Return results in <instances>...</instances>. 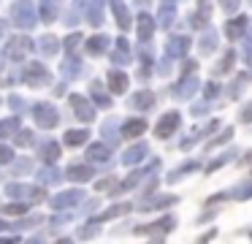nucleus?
Wrapping results in <instances>:
<instances>
[{
	"label": "nucleus",
	"mask_w": 252,
	"mask_h": 244,
	"mask_svg": "<svg viewBox=\"0 0 252 244\" xmlns=\"http://www.w3.org/2000/svg\"><path fill=\"white\" fill-rule=\"evenodd\" d=\"M38 179H41V182H44V184H57V182H60V179H63V174L57 171L55 166H46L44 171L38 174Z\"/></svg>",
	"instance_id": "31"
},
{
	"label": "nucleus",
	"mask_w": 252,
	"mask_h": 244,
	"mask_svg": "<svg viewBox=\"0 0 252 244\" xmlns=\"http://www.w3.org/2000/svg\"><path fill=\"white\" fill-rule=\"evenodd\" d=\"M195 90H198V79L195 76H185V79H179V84L174 87V98L185 101V98H190Z\"/></svg>",
	"instance_id": "10"
},
{
	"label": "nucleus",
	"mask_w": 252,
	"mask_h": 244,
	"mask_svg": "<svg viewBox=\"0 0 252 244\" xmlns=\"http://www.w3.org/2000/svg\"><path fill=\"white\" fill-rule=\"evenodd\" d=\"M25 81H28L30 87H44V84L52 81V76H49V70H46L41 63H30L28 68H25Z\"/></svg>",
	"instance_id": "4"
},
{
	"label": "nucleus",
	"mask_w": 252,
	"mask_h": 244,
	"mask_svg": "<svg viewBox=\"0 0 252 244\" xmlns=\"http://www.w3.org/2000/svg\"><path fill=\"white\" fill-rule=\"evenodd\" d=\"M217 95H220V87L214 84V81H209L206 84V98H217Z\"/></svg>",
	"instance_id": "51"
},
{
	"label": "nucleus",
	"mask_w": 252,
	"mask_h": 244,
	"mask_svg": "<svg viewBox=\"0 0 252 244\" xmlns=\"http://www.w3.org/2000/svg\"><path fill=\"white\" fill-rule=\"evenodd\" d=\"M28 209H30V204H11V206H6V214H25Z\"/></svg>",
	"instance_id": "42"
},
{
	"label": "nucleus",
	"mask_w": 252,
	"mask_h": 244,
	"mask_svg": "<svg viewBox=\"0 0 252 244\" xmlns=\"http://www.w3.org/2000/svg\"><path fill=\"white\" fill-rule=\"evenodd\" d=\"M228 195H233V198H252V179L250 182H239L236 187H230Z\"/></svg>",
	"instance_id": "32"
},
{
	"label": "nucleus",
	"mask_w": 252,
	"mask_h": 244,
	"mask_svg": "<svg viewBox=\"0 0 252 244\" xmlns=\"http://www.w3.org/2000/svg\"><path fill=\"white\" fill-rule=\"evenodd\" d=\"M30 168H33V166H30V160H28V157H22V160H17V168H14V171L25 174V171H30Z\"/></svg>",
	"instance_id": "48"
},
{
	"label": "nucleus",
	"mask_w": 252,
	"mask_h": 244,
	"mask_svg": "<svg viewBox=\"0 0 252 244\" xmlns=\"http://www.w3.org/2000/svg\"><path fill=\"white\" fill-rule=\"evenodd\" d=\"M111 60H114L117 65H127V63H130V43H127L125 38L117 41V52H111Z\"/></svg>",
	"instance_id": "19"
},
{
	"label": "nucleus",
	"mask_w": 252,
	"mask_h": 244,
	"mask_svg": "<svg viewBox=\"0 0 252 244\" xmlns=\"http://www.w3.org/2000/svg\"><path fill=\"white\" fill-rule=\"evenodd\" d=\"M230 136H233V130L228 128V130H225L222 136H217V139H214L212 144H209V149H212V146H217V144H225V141H230Z\"/></svg>",
	"instance_id": "45"
},
{
	"label": "nucleus",
	"mask_w": 252,
	"mask_h": 244,
	"mask_svg": "<svg viewBox=\"0 0 252 244\" xmlns=\"http://www.w3.org/2000/svg\"><path fill=\"white\" fill-rule=\"evenodd\" d=\"M6 195H14V198H33V201H41L44 198V190L41 187H28V184H6Z\"/></svg>",
	"instance_id": "7"
},
{
	"label": "nucleus",
	"mask_w": 252,
	"mask_h": 244,
	"mask_svg": "<svg viewBox=\"0 0 252 244\" xmlns=\"http://www.w3.org/2000/svg\"><path fill=\"white\" fill-rule=\"evenodd\" d=\"M198 168H201V166H198L195 160L185 163V166H176V168H174V174H171V176H168V182H176V179H179V176H185L187 171H198Z\"/></svg>",
	"instance_id": "34"
},
{
	"label": "nucleus",
	"mask_w": 252,
	"mask_h": 244,
	"mask_svg": "<svg viewBox=\"0 0 252 244\" xmlns=\"http://www.w3.org/2000/svg\"><path fill=\"white\" fill-rule=\"evenodd\" d=\"M11 160H14V149L6 144H0V166H3V163H11Z\"/></svg>",
	"instance_id": "41"
},
{
	"label": "nucleus",
	"mask_w": 252,
	"mask_h": 244,
	"mask_svg": "<svg viewBox=\"0 0 252 244\" xmlns=\"http://www.w3.org/2000/svg\"><path fill=\"white\" fill-rule=\"evenodd\" d=\"M109 157H111L109 144H100V141H98V144H93V146L87 149V160H90V163H106Z\"/></svg>",
	"instance_id": "16"
},
{
	"label": "nucleus",
	"mask_w": 252,
	"mask_h": 244,
	"mask_svg": "<svg viewBox=\"0 0 252 244\" xmlns=\"http://www.w3.org/2000/svg\"><path fill=\"white\" fill-rule=\"evenodd\" d=\"M198 46H201V54H209V52H214V46H217V35H214V33L209 30L206 35L201 38V43H198Z\"/></svg>",
	"instance_id": "36"
},
{
	"label": "nucleus",
	"mask_w": 252,
	"mask_h": 244,
	"mask_svg": "<svg viewBox=\"0 0 252 244\" xmlns=\"http://www.w3.org/2000/svg\"><path fill=\"white\" fill-rule=\"evenodd\" d=\"M8 103L14 106V111H25V101L19 95H11V98H8Z\"/></svg>",
	"instance_id": "47"
},
{
	"label": "nucleus",
	"mask_w": 252,
	"mask_h": 244,
	"mask_svg": "<svg viewBox=\"0 0 252 244\" xmlns=\"http://www.w3.org/2000/svg\"><path fill=\"white\" fill-rule=\"evenodd\" d=\"M11 19H14V25H19V27H33L35 25V11H33V5H30V0H19V3L14 5Z\"/></svg>",
	"instance_id": "3"
},
{
	"label": "nucleus",
	"mask_w": 252,
	"mask_h": 244,
	"mask_svg": "<svg viewBox=\"0 0 252 244\" xmlns=\"http://www.w3.org/2000/svg\"><path fill=\"white\" fill-rule=\"evenodd\" d=\"M147 144H141V141H138L136 146H130V149L125 152V155H122V163H125V166H133V163H141L144 157H147Z\"/></svg>",
	"instance_id": "14"
},
{
	"label": "nucleus",
	"mask_w": 252,
	"mask_h": 244,
	"mask_svg": "<svg viewBox=\"0 0 252 244\" xmlns=\"http://www.w3.org/2000/svg\"><path fill=\"white\" fill-rule=\"evenodd\" d=\"M6 228H8V225H6V222H3V220H0V231H6Z\"/></svg>",
	"instance_id": "57"
},
{
	"label": "nucleus",
	"mask_w": 252,
	"mask_h": 244,
	"mask_svg": "<svg viewBox=\"0 0 252 244\" xmlns=\"http://www.w3.org/2000/svg\"><path fill=\"white\" fill-rule=\"evenodd\" d=\"M33 117H35V122H38V128H55L60 114H57V108L52 106V103H35Z\"/></svg>",
	"instance_id": "2"
},
{
	"label": "nucleus",
	"mask_w": 252,
	"mask_h": 244,
	"mask_svg": "<svg viewBox=\"0 0 252 244\" xmlns=\"http://www.w3.org/2000/svg\"><path fill=\"white\" fill-rule=\"evenodd\" d=\"M57 244H73V242H71V239H60Z\"/></svg>",
	"instance_id": "56"
},
{
	"label": "nucleus",
	"mask_w": 252,
	"mask_h": 244,
	"mask_svg": "<svg viewBox=\"0 0 252 244\" xmlns=\"http://www.w3.org/2000/svg\"><path fill=\"white\" fill-rule=\"evenodd\" d=\"M103 136H106V141H109V146L111 144H120V133H117V122H114V119H109V122H106L103 125Z\"/></svg>",
	"instance_id": "33"
},
{
	"label": "nucleus",
	"mask_w": 252,
	"mask_h": 244,
	"mask_svg": "<svg viewBox=\"0 0 252 244\" xmlns=\"http://www.w3.org/2000/svg\"><path fill=\"white\" fill-rule=\"evenodd\" d=\"M228 160H233V152H228V155H222V157H217V160H212V163H209V166H206V174L217 171V168H220V166H225V163H228Z\"/></svg>",
	"instance_id": "39"
},
{
	"label": "nucleus",
	"mask_w": 252,
	"mask_h": 244,
	"mask_svg": "<svg viewBox=\"0 0 252 244\" xmlns=\"http://www.w3.org/2000/svg\"><path fill=\"white\" fill-rule=\"evenodd\" d=\"M84 201V190H65V193H60V195H55V198L49 201V206L52 209H68V206H76V204H82Z\"/></svg>",
	"instance_id": "5"
},
{
	"label": "nucleus",
	"mask_w": 252,
	"mask_h": 244,
	"mask_svg": "<svg viewBox=\"0 0 252 244\" xmlns=\"http://www.w3.org/2000/svg\"><path fill=\"white\" fill-rule=\"evenodd\" d=\"M155 25H158V22H155L149 14H141V16H138V38H141V41H149Z\"/></svg>",
	"instance_id": "22"
},
{
	"label": "nucleus",
	"mask_w": 252,
	"mask_h": 244,
	"mask_svg": "<svg viewBox=\"0 0 252 244\" xmlns=\"http://www.w3.org/2000/svg\"><path fill=\"white\" fill-rule=\"evenodd\" d=\"M0 244H17V239H0Z\"/></svg>",
	"instance_id": "54"
},
{
	"label": "nucleus",
	"mask_w": 252,
	"mask_h": 244,
	"mask_svg": "<svg viewBox=\"0 0 252 244\" xmlns=\"http://www.w3.org/2000/svg\"><path fill=\"white\" fill-rule=\"evenodd\" d=\"M230 63H233V52H228V54H225V60L217 65V73H225V70H230Z\"/></svg>",
	"instance_id": "43"
},
{
	"label": "nucleus",
	"mask_w": 252,
	"mask_h": 244,
	"mask_svg": "<svg viewBox=\"0 0 252 244\" xmlns=\"http://www.w3.org/2000/svg\"><path fill=\"white\" fill-rule=\"evenodd\" d=\"M239 117H241V122H252V103H250V106H247L244 111L239 114Z\"/></svg>",
	"instance_id": "52"
},
{
	"label": "nucleus",
	"mask_w": 252,
	"mask_h": 244,
	"mask_svg": "<svg viewBox=\"0 0 252 244\" xmlns=\"http://www.w3.org/2000/svg\"><path fill=\"white\" fill-rule=\"evenodd\" d=\"M41 157H44L46 163H55L57 157H60V146H57V141H46V144L41 146Z\"/></svg>",
	"instance_id": "29"
},
{
	"label": "nucleus",
	"mask_w": 252,
	"mask_h": 244,
	"mask_svg": "<svg viewBox=\"0 0 252 244\" xmlns=\"http://www.w3.org/2000/svg\"><path fill=\"white\" fill-rule=\"evenodd\" d=\"M17 144L30 146V144H33V133H19V136H17Z\"/></svg>",
	"instance_id": "50"
},
{
	"label": "nucleus",
	"mask_w": 252,
	"mask_h": 244,
	"mask_svg": "<svg viewBox=\"0 0 252 244\" xmlns=\"http://www.w3.org/2000/svg\"><path fill=\"white\" fill-rule=\"evenodd\" d=\"M174 225H176L174 217H163L160 222H152V225H141V228H136V233H168Z\"/></svg>",
	"instance_id": "12"
},
{
	"label": "nucleus",
	"mask_w": 252,
	"mask_h": 244,
	"mask_svg": "<svg viewBox=\"0 0 252 244\" xmlns=\"http://www.w3.org/2000/svg\"><path fill=\"white\" fill-rule=\"evenodd\" d=\"M144 130H147V122L144 119H127L125 125H122V133L120 136H127V139H136V136H141Z\"/></svg>",
	"instance_id": "21"
},
{
	"label": "nucleus",
	"mask_w": 252,
	"mask_h": 244,
	"mask_svg": "<svg viewBox=\"0 0 252 244\" xmlns=\"http://www.w3.org/2000/svg\"><path fill=\"white\" fill-rule=\"evenodd\" d=\"M68 179H73V182H87V179L95 176V168L93 166H71L65 171Z\"/></svg>",
	"instance_id": "15"
},
{
	"label": "nucleus",
	"mask_w": 252,
	"mask_h": 244,
	"mask_svg": "<svg viewBox=\"0 0 252 244\" xmlns=\"http://www.w3.org/2000/svg\"><path fill=\"white\" fill-rule=\"evenodd\" d=\"M90 139V130H68L65 133V144L68 146H79Z\"/></svg>",
	"instance_id": "30"
},
{
	"label": "nucleus",
	"mask_w": 252,
	"mask_h": 244,
	"mask_svg": "<svg viewBox=\"0 0 252 244\" xmlns=\"http://www.w3.org/2000/svg\"><path fill=\"white\" fill-rule=\"evenodd\" d=\"M179 125H182L179 111H168V114H163V117H160L158 125H155V136H158V139H171V136L179 130Z\"/></svg>",
	"instance_id": "1"
},
{
	"label": "nucleus",
	"mask_w": 252,
	"mask_h": 244,
	"mask_svg": "<svg viewBox=\"0 0 252 244\" xmlns=\"http://www.w3.org/2000/svg\"><path fill=\"white\" fill-rule=\"evenodd\" d=\"M109 84H111L109 90L114 92V95H122V92L127 90V76L122 73V70H111V73H109Z\"/></svg>",
	"instance_id": "20"
},
{
	"label": "nucleus",
	"mask_w": 252,
	"mask_h": 244,
	"mask_svg": "<svg viewBox=\"0 0 252 244\" xmlns=\"http://www.w3.org/2000/svg\"><path fill=\"white\" fill-rule=\"evenodd\" d=\"M3 33H6V22L0 19V38H3Z\"/></svg>",
	"instance_id": "55"
},
{
	"label": "nucleus",
	"mask_w": 252,
	"mask_h": 244,
	"mask_svg": "<svg viewBox=\"0 0 252 244\" xmlns=\"http://www.w3.org/2000/svg\"><path fill=\"white\" fill-rule=\"evenodd\" d=\"M133 209V204H117V206H111V209H106L100 217H95V222H103V220H111V217H117V214H127V211Z\"/></svg>",
	"instance_id": "25"
},
{
	"label": "nucleus",
	"mask_w": 252,
	"mask_h": 244,
	"mask_svg": "<svg viewBox=\"0 0 252 244\" xmlns=\"http://www.w3.org/2000/svg\"><path fill=\"white\" fill-rule=\"evenodd\" d=\"M247 27H250V19L247 16H239V19H230L228 25H225V35L228 38H239L247 33Z\"/></svg>",
	"instance_id": "13"
},
{
	"label": "nucleus",
	"mask_w": 252,
	"mask_h": 244,
	"mask_svg": "<svg viewBox=\"0 0 252 244\" xmlns=\"http://www.w3.org/2000/svg\"><path fill=\"white\" fill-rule=\"evenodd\" d=\"M79 73H82V63H79L76 57H68L65 65H63V76H65V79H76Z\"/></svg>",
	"instance_id": "28"
},
{
	"label": "nucleus",
	"mask_w": 252,
	"mask_h": 244,
	"mask_svg": "<svg viewBox=\"0 0 252 244\" xmlns=\"http://www.w3.org/2000/svg\"><path fill=\"white\" fill-rule=\"evenodd\" d=\"M41 52H44L46 57H52V54H57V38H52V35L41 38Z\"/></svg>",
	"instance_id": "38"
},
{
	"label": "nucleus",
	"mask_w": 252,
	"mask_h": 244,
	"mask_svg": "<svg viewBox=\"0 0 252 244\" xmlns=\"http://www.w3.org/2000/svg\"><path fill=\"white\" fill-rule=\"evenodd\" d=\"M187 49H190V38L187 35H174L168 41V46H165V54H168V57H185Z\"/></svg>",
	"instance_id": "9"
},
{
	"label": "nucleus",
	"mask_w": 252,
	"mask_h": 244,
	"mask_svg": "<svg viewBox=\"0 0 252 244\" xmlns=\"http://www.w3.org/2000/svg\"><path fill=\"white\" fill-rule=\"evenodd\" d=\"M220 5H222V11H228V14H233V11L239 8V0H220Z\"/></svg>",
	"instance_id": "46"
},
{
	"label": "nucleus",
	"mask_w": 252,
	"mask_h": 244,
	"mask_svg": "<svg viewBox=\"0 0 252 244\" xmlns=\"http://www.w3.org/2000/svg\"><path fill=\"white\" fill-rule=\"evenodd\" d=\"M79 41H82V35H76V33H73V35H68V41H65V46H68V52H73V49L79 46Z\"/></svg>",
	"instance_id": "49"
},
{
	"label": "nucleus",
	"mask_w": 252,
	"mask_h": 244,
	"mask_svg": "<svg viewBox=\"0 0 252 244\" xmlns=\"http://www.w3.org/2000/svg\"><path fill=\"white\" fill-rule=\"evenodd\" d=\"M14 130H19V119H17V117L0 119V139H3V136H11Z\"/></svg>",
	"instance_id": "35"
},
{
	"label": "nucleus",
	"mask_w": 252,
	"mask_h": 244,
	"mask_svg": "<svg viewBox=\"0 0 252 244\" xmlns=\"http://www.w3.org/2000/svg\"><path fill=\"white\" fill-rule=\"evenodd\" d=\"M106 46H109V38L106 35H95L87 41V52L93 54V57H100V54L106 52Z\"/></svg>",
	"instance_id": "23"
},
{
	"label": "nucleus",
	"mask_w": 252,
	"mask_h": 244,
	"mask_svg": "<svg viewBox=\"0 0 252 244\" xmlns=\"http://www.w3.org/2000/svg\"><path fill=\"white\" fill-rule=\"evenodd\" d=\"M241 54H244L247 65L252 68V41H244V46H241Z\"/></svg>",
	"instance_id": "44"
},
{
	"label": "nucleus",
	"mask_w": 252,
	"mask_h": 244,
	"mask_svg": "<svg viewBox=\"0 0 252 244\" xmlns=\"http://www.w3.org/2000/svg\"><path fill=\"white\" fill-rule=\"evenodd\" d=\"M111 11H114V16H117V25H120L122 30H127V27H130V14H127V5L122 3V0H111Z\"/></svg>",
	"instance_id": "17"
},
{
	"label": "nucleus",
	"mask_w": 252,
	"mask_h": 244,
	"mask_svg": "<svg viewBox=\"0 0 252 244\" xmlns=\"http://www.w3.org/2000/svg\"><path fill=\"white\" fill-rule=\"evenodd\" d=\"M57 8H60L57 0H44V3H41V19H44V22H55L57 19Z\"/></svg>",
	"instance_id": "27"
},
{
	"label": "nucleus",
	"mask_w": 252,
	"mask_h": 244,
	"mask_svg": "<svg viewBox=\"0 0 252 244\" xmlns=\"http://www.w3.org/2000/svg\"><path fill=\"white\" fill-rule=\"evenodd\" d=\"M174 11H176L174 0H163V3H160V14H158L160 27H171V22H174Z\"/></svg>",
	"instance_id": "18"
},
{
	"label": "nucleus",
	"mask_w": 252,
	"mask_h": 244,
	"mask_svg": "<svg viewBox=\"0 0 252 244\" xmlns=\"http://www.w3.org/2000/svg\"><path fill=\"white\" fill-rule=\"evenodd\" d=\"M28 244H46V239H44V236H33Z\"/></svg>",
	"instance_id": "53"
},
{
	"label": "nucleus",
	"mask_w": 252,
	"mask_h": 244,
	"mask_svg": "<svg viewBox=\"0 0 252 244\" xmlns=\"http://www.w3.org/2000/svg\"><path fill=\"white\" fill-rule=\"evenodd\" d=\"M155 103V92L152 90H138L136 95L130 98V106L138 108V111H147V108H152Z\"/></svg>",
	"instance_id": "11"
},
{
	"label": "nucleus",
	"mask_w": 252,
	"mask_h": 244,
	"mask_svg": "<svg viewBox=\"0 0 252 244\" xmlns=\"http://www.w3.org/2000/svg\"><path fill=\"white\" fill-rule=\"evenodd\" d=\"M68 103L73 106V114H76L79 119H84V122H90V119L95 117V108L87 103V98H82V95H71V98H68Z\"/></svg>",
	"instance_id": "8"
},
{
	"label": "nucleus",
	"mask_w": 252,
	"mask_h": 244,
	"mask_svg": "<svg viewBox=\"0 0 252 244\" xmlns=\"http://www.w3.org/2000/svg\"><path fill=\"white\" fill-rule=\"evenodd\" d=\"M87 19H90V25H103V3L100 0H93V5L87 8Z\"/></svg>",
	"instance_id": "24"
},
{
	"label": "nucleus",
	"mask_w": 252,
	"mask_h": 244,
	"mask_svg": "<svg viewBox=\"0 0 252 244\" xmlns=\"http://www.w3.org/2000/svg\"><path fill=\"white\" fill-rule=\"evenodd\" d=\"M90 95L95 98V103H98L100 108H109V98L103 95V90H100V84H98V81H93V90H90Z\"/></svg>",
	"instance_id": "37"
},
{
	"label": "nucleus",
	"mask_w": 252,
	"mask_h": 244,
	"mask_svg": "<svg viewBox=\"0 0 252 244\" xmlns=\"http://www.w3.org/2000/svg\"><path fill=\"white\" fill-rule=\"evenodd\" d=\"M30 49H33V41L25 38V35H19V38H14L11 43H6V57L8 60H22Z\"/></svg>",
	"instance_id": "6"
},
{
	"label": "nucleus",
	"mask_w": 252,
	"mask_h": 244,
	"mask_svg": "<svg viewBox=\"0 0 252 244\" xmlns=\"http://www.w3.org/2000/svg\"><path fill=\"white\" fill-rule=\"evenodd\" d=\"M79 239H93V236H98V222H90V225H84L82 231L76 233Z\"/></svg>",
	"instance_id": "40"
},
{
	"label": "nucleus",
	"mask_w": 252,
	"mask_h": 244,
	"mask_svg": "<svg viewBox=\"0 0 252 244\" xmlns=\"http://www.w3.org/2000/svg\"><path fill=\"white\" fill-rule=\"evenodd\" d=\"M171 204H176V198L174 195H165V198H149V201H144V204H138V209H160V206H171Z\"/></svg>",
	"instance_id": "26"
}]
</instances>
